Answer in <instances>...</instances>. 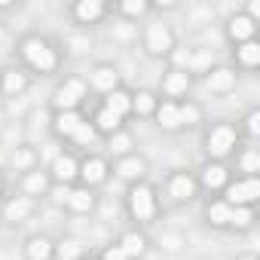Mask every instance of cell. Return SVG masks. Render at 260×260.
<instances>
[{"instance_id": "cell-23", "label": "cell", "mask_w": 260, "mask_h": 260, "mask_svg": "<svg viewBox=\"0 0 260 260\" xmlns=\"http://www.w3.org/2000/svg\"><path fill=\"white\" fill-rule=\"evenodd\" d=\"M257 31H260V25H257L254 19H248L242 10H239V13H233V16L226 19V25H223V37H226V43H230V46H239V43L257 40Z\"/></svg>"}, {"instance_id": "cell-32", "label": "cell", "mask_w": 260, "mask_h": 260, "mask_svg": "<svg viewBox=\"0 0 260 260\" xmlns=\"http://www.w3.org/2000/svg\"><path fill=\"white\" fill-rule=\"evenodd\" d=\"M10 169L19 172V175L40 169V150H37L34 144H19V147H13V153H10Z\"/></svg>"}, {"instance_id": "cell-16", "label": "cell", "mask_w": 260, "mask_h": 260, "mask_svg": "<svg viewBox=\"0 0 260 260\" xmlns=\"http://www.w3.org/2000/svg\"><path fill=\"white\" fill-rule=\"evenodd\" d=\"M193 86H196V77H190L187 71H181V68L172 64V68H166V74L159 77L156 95H159L162 101H184V98H190Z\"/></svg>"}, {"instance_id": "cell-22", "label": "cell", "mask_w": 260, "mask_h": 260, "mask_svg": "<svg viewBox=\"0 0 260 260\" xmlns=\"http://www.w3.org/2000/svg\"><path fill=\"white\" fill-rule=\"evenodd\" d=\"M202 86H205L211 95H233L236 86H239V74H236L230 64H211V68L202 74Z\"/></svg>"}, {"instance_id": "cell-4", "label": "cell", "mask_w": 260, "mask_h": 260, "mask_svg": "<svg viewBox=\"0 0 260 260\" xmlns=\"http://www.w3.org/2000/svg\"><path fill=\"white\" fill-rule=\"evenodd\" d=\"M122 205H125V217L132 220V226H138V230L156 223L159 214H162L159 190H156V184H150V181H138V184H132V187H125V202H122Z\"/></svg>"}, {"instance_id": "cell-18", "label": "cell", "mask_w": 260, "mask_h": 260, "mask_svg": "<svg viewBox=\"0 0 260 260\" xmlns=\"http://www.w3.org/2000/svg\"><path fill=\"white\" fill-rule=\"evenodd\" d=\"M83 80H86V86H89V95H98V98H104V95L122 89V77H119V71H116L110 61H95Z\"/></svg>"}, {"instance_id": "cell-10", "label": "cell", "mask_w": 260, "mask_h": 260, "mask_svg": "<svg viewBox=\"0 0 260 260\" xmlns=\"http://www.w3.org/2000/svg\"><path fill=\"white\" fill-rule=\"evenodd\" d=\"M159 190V202L162 208H178V205H187L199 196V184H196V175L187 172V169H178V172H169L162 187Z\"/></svg>"}, {"instance_id": "cell-20", "label": "cell", "mask_w": 260, "mask_h": 260, "mask_svg": "<svg viewBox=\"0 0 260 260\" xmlns=\"http://www.w3.org/2000/svg\"><path fill=\"white\" fill-rule=\"evenodd\" d=\"M147 172H150V162H147V156H141L138 150L110 162V178L122 181L125 187H132V184H138V181H147Z\"/></svg>"}, {"instance_id": "cell-34", "label": "cell", "mask_w": 260, "mask_h": 260, "mask_svg": "<svg viewBox=\"0 0 260 260\" xmlns=\"http://www.w3.org/2000/svg\"><path fill=\"white\" fill-rule=\"evenodd\" d=\"M236 128H239L242 141L254 144V141L260 138V107H251V110H245V116L236 122Z\"/></svg>"}, {"instance_id": "cell-13", "label": "cell", "mask_w": 260, "mask_h": 260, "mask_svg": "<svg viewBox=\"0 0 260 260\" xmlns=\"http://www.w3.org/2000/svg\"><path fill=\"white\" fill-rule=\"evenodd\" d=\"M110 181V159L104 153H83L77 166V184L86 190H98Z\"/></svg>"}, {"instance_id": "cell-28", "label": "cell", "mask_w": 260, "mask_h": 260, "mask_svg": "<svg viewBox=\"0 0 260 260\" xmlns=\"http://www.w3.org/2000/svg\"><path fill=\"white\" fill-rule=\"evenodd\" d=\"M153 13L150 0H119V4H110V16H116L125 25H135L141 19H147Z\"/></svg>"}, {"instance_id": "cell-24", "label": "cell", "mask_w": 260, "mask_h": 260, "mask_svg": "<svg viewBox=\"0 0 260 260\" xmlns=\"http://www.w3.org/2000/svg\"><path fill=\"white\" fill-rule=\"evenodd\" d=\"M31 80H34V77H31L25 68L10 64V68L0 71V95H4V98H22V95L31 89Z\"/></svg>"}, {"instance_id": "cell-7", "label": "cell", "mask_w": 260, "mask_h": 260, "mask_svg": "<svg viewBox=\"0 0 260 260\" xmlns=\"http://www.w3.org/2000/svg\"><path fill=\"white\" fill-rule=\"evenodd\" d=\"M205 223L214 230H226V233H245L257 223V208H239L223 202L220 196H211L205 202Z\"/></svg>"}, {"instance_id": "cell-27", "label": "cell", "mask_w": 260, "mask_h": 260, "mask_svg": "<svg viewBox=\"0 0 260 260\" xmlns=\"http://www.w3.org/2000/svg\"><path fill=\"white\" fill-rule=\"evenodd\" d=\"M230 68L236 74H254V71H260V40H248V43L233 46V64Z\"/></svg>"}, {"instance_id": "cell-11", "label": "cell", "mask_w": 260, "mask_h": 260, "mask_svg": "<svg viewBox=\"0 0 260 260\" xmlns=\"http://www.w3.org/2000/svg\"><path fill=\"white\" fill-rule=\"evenodd\" d=\"M141 49L147 58H172L178 49V34L162 19H153L141 25Z\"/></svg>"}, {"instance_id": "cell-30", "label": "cell", "mask_w": 260, "mask_h": 260, "mask_svg": "<svg viewBox=\"0 0 260 260\" xmlns=\"http://www.w3.org/2000/svg\"><path fill=\"white\" fill-rule=\"evenodd\" d=\"M230 169L233 175H251V178H260V150L251 147V144H242L236 150V156L230 159Z\"/></svg>"}, {"instance_id": "cell-37", "label": "cell", "mask_w": 260, "mask_h": 260, "mask_svg": "<svg viewBox=\"0 0 260 260\" xmlns=\"http://www.w3.org/2000/svg\"><path fill=\"white\" fill-rule=\"evenodd\" d=\"M236 260H260V257H257V254H239Z\"/></svg>"}, {"instance_id": "cell-3", "label": "cell", "mask_w": 260, "mask_h": 260, "mask_svg": "<svg viewBox=\"0 0 260 260\" xmlns=\"http://www.w3.org/2000/svg\"><path fill=\"white\" fill-rule=\"evenodd\" d=\"M89 122L98 138H107V135L119 132V128H128V122H132V89L122 86V89L98 98L95 110L89 113Z\"/></svg>"}, {"instance_id": "cell-29", "label": "cell", "mask_w": 260, "mask_h": 260, "mask_svg": "<svg viewBox=\"0 0 260 260\" xmlns=\"http://www.w3.org/2000/svg\"><path fill=\"white\" fill-rule=\"evenodd\" d=\"M22 257L25 260H55V239L46 233H34L25 239L22 245Z\"/></svg>"}, {"instance_id": "cell-33", "label": "cell", "mask_w": 260, "mask_h": 260, "mask_svg": "<svg viewBox=\"0 0 260 260\" xmlns=\"http://www.w3.org/2000/svg\"><path fill=\"white\" fill-rule=\"evenodd\" d=\"M83 257H89V248L80 236L55 239V260H83Z\"/></svg>"}, {"instance_id": "cell-9", "label": "cell", "mask_w": 260, "mask_h": 260, "mask_svg": "<svg viewBox=\"0 0 260 260\" xmlns=\"http://www.w3.org/2000/svg\"><path fill=\"white\" fill-rule=\"evenodd\" d=\"M147 245H150V239L144 230L128 226L98 251V260H141L147 254Z\"/></svg>"}, {"instance_id": "cell-14", "label": "cell", "mask_w": 260, "mask_h": 260, "mask_svg": "<svg viewBox=\"0 0 260 260\" xmlns=\"http://www.w3.org/2000/svg\"><path fill=\"white\" fill-rule=\"evenodd\" d=\"M220 199L230 202V205H239V208H257V202H260V178L233 175V181L226 184Z\"/></svg>"}, {"instance_id": "cell-31", "label": "cell", "mask_w": 260, "mask_h": 260, "mask_svg": "<svg viewBox=\"0 0 260 260\" xmlns=\"http://www.w3.org/2000/svg\"><path fill=\"white\" fill-rule=\"evenodd\" d=\"M159 107L156 89H138L132 92V119H153Z\"/></svg>"}, {"instance_id": "cell-19", "label": "cell", "mask_w": 260, "mask_h": 260, "mask_svg": "<svg viewBox=\"0 0 260 260\" xmlns=\"http://www.w3.org/2000/svg\"><path fill=\"white\" fill-rule=\"evenodd\" d=\"M77 166H80V156L77 153H71V150H55L52 153V159L43 166L46 172H49V178H52V187H74L77 184Z\"/></svg>"}, {"instance_id": "cell-26", "label": "cell", "mask_w": 260, "mask_h": 260, "mask_svg": "<svg viewBox=\"0 0 260 260\" xmlns=\"http://www.w3.org/2000/svg\"><path fill=\"white\" fill-rule=\"evenodd\" d=\"M98 147H104V156L113 162V159H122V156H128V153H135V135H132V128H119V132H113V135H107V138H101V144Z\"/></svg>"}, {"instance_id": "cell-36", "label": "cell", "mask_w": 260, "mask_h": 260, "mask_svg": "<svg viewBox=\"0 0 260 260\" xmlns=\"http://www.w3.org/2000/svg\"><path fill=\"white\" fill-rule=\"evenodd\" d=\"M7 196V181H4V175H0V199Z\"/></svg>"}, {"instance_id": "cell-17", "label": "cell", "mask_w": 260, "mask_h": 260, "mask_svg": "<svg viewBox=\"0 0 260 260\" xmlns=\"http://www.w3.org/2000/svg\"><path fill=\"white\" fill-rule=\"evenodd\" d=\"M68 13H71V22L77 28L89 31V28H95V25L110 19V4L107 0H74V4L68 7Z\"/></svg>"}, {"instance_id": "cell-25", "label": "cell", "mask_w": 260, "mask_h": 260, "mask_svg": "<svg viewBox=\"0 0 260 260\" xmlns=\"http://www.w3.org/2000/svg\"><path fill=\"white\" fill-rule=\"evenodd\" d=\"M55 187H52V178H49V172L40 166V169H34V172H25V175H19V193H25V196H31V199H46L49 193H52Z\"/></svg>"}, {"instance_id": "cell-35", "label": "cell", "mask_w": 260, "mask_h": 260, "mask_svg": "<svg viewBox=\"0 0 260 260\" xmlns=\"http://www.w3.org/2000/svg\"><path fill=\"white\" fill-rule=\"evenodd\" d=\"M16 4H10V0H0V13H7V10H13Z\"/></svg>"}, {"instance_id": "cell-15", "label": "cell", "mask_w": 260, "mask_h": 260, "mask_svg": "<svg viewBox=\"0 0 260 260\" xmlns=\"http://www.w3.org/2000/svg\"><path fill=\"white\" fill-rule=\"evenodd\" d=\"M193 175H196L199 193H208V199H211V196H220V193L226 190V184L233 181V169H230V162H211V159H205L202 169L193 172Z\"/></svg>"}, {"instance_id": "cell-21", "label": "cell", "mask_w": 260, "mask_h": 260, "mask_svg": "<svg viewBox=\"0 0 260 260\" xmlns=\"http://www.w3.org/2000/svg\"><path fill=\"white\" fill-rule=\"evenodd\" d=\"M58 205H61L68 214H74V217H89V214L98 208V196H95V190H86V187L74 184V187H64V190H61Z\"/></svg>"}, {"instance_id": "cell-8", "label": "cell", "mask_w": 260, "mask_h": 260, "mask_svg": "<svg viewBox=\"0 0 260 260\" xmlns=\"http://www.w3.org/2000/svg\"><path fill=\"white\" fill-rule=\"evenodd\" d=\"M86 101H89V86H86L83 74H68L52 89L49 113H74V110H83Z\"/></svg>"}, {"instance_id": "cell-12", "label": "cell", "mask_w": 260, "mask_h": 260, "mask_svg": "<svg viewBox=\"0 0 260 260\" xmlns=\"http://www.w3.org/2000/svg\"><path fill=\"white\" fill-rule=\"evenodd\" d=\"M37 211H40V202L25 196V193H7L4 199H0V220H4L7 226H22Z\"/></svg>"}, {"instance_id": "cell-2", "label": "cell", "mask_w": 260, "mask_h": 260, "mask_svg": "<svg viewBox=\"0 0 260 260\" xmlns=\"http://www.w3.org/2000/svg\"><path fill=\"white\" fill-rule=\"evenodd\" d=\"M49 132L52 138L58 141V147L83 156V153H92V147L101 144V138L95 135V128L89 122V116L83 110H74V113H49Z\"/></svg>"}, {"instance_id": "cell-38", "label": "cell", "mask_w": 260, "mask_h": 260, "mask_svg": "<svg viewBox=\"0 0 260 260\" xmlns=\"http://www.w3.org/2000/svg\"><path fill=\"white\" fill-rule=\"evenodd\" d=\"M83 260H98V254H89V257H83Z\"/></svg>"}, {"instance_id": "cell-1", "label": "cell", "mask_w": 260, "mask_h": 260, "mask_svg": "<svg viewBox=\"0 0 260 260\" xmlns=\"http://www.w3.org/2000/svg\"><path fill=\"white\" fill-rule=\"evenodd\" d=\"M16 55H19V68H25L31 77H52L61 71L64 64V49L61 43H55L52 37L40 34V31H28L19 37L16 43Z\"/></svg>"}, {"instance_id": "cell-6", "label": "cell", "mask_w": 260, "mask_h": 260, "mask_svg": "<svg viewBox=\"0 0 260 260\" xmlns=\"http://www.w3.org/2000/svg\"><path fill=\"white\" fill-rule=\"evenodd\" d=\"M242 144L245 141L239 135V128L230 119H214V122H205L202 128V153L211 162H230Z\"/></svg>"}, {"instance_id": "cell-5", "label": "cell", "mask_w": 260, "mask_h": 260, "mask_svg": "<svg viewBox=\"0 0 260 260\" xmlns=\"http://www.w3.org/2000/svg\"><path fill=\"white\" fill-rule=\"evenodd\" d=\"M153 122L162 132H187V128H199L205 125V107L196 98H184V101H162L156 107Z\"/></svg>"}]
</instances>
